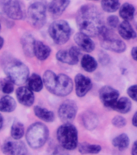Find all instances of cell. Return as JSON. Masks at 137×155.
I'll return each instance as SVG.
<instances>
[{"mask_svg": "<svg viewBox=\"0 0 137 155\" xmlns=\"http://www.w3.org/2000/svg\"><path fill=\"white\" fill-rule=\"evenodd\" d=\"M2 152L6 154L23 155L28 153L27 147L23 141L15 140H7L2 145Z\"/></svg>", "mask_w": 137, "mask_h": 155, "instance_id": "13", "label": "cell"}, {"mask_svg": "<svg viewBox=\"0 0 137 155\" xmlns=\"http://www.w3.org/2000/svg\"><path fill=\"white\" fill-rule=\"evenodd\" d=\"M132 108V103L130 99L127 97H122L117 100L115 105L112 107V108L115 111H118L119 113H128Z\"/></svg>", "mask_w": 137, "mask_h": 155, "instance_id": "21", "label": "cell"}, {"mask_svg": "<svg viewBox=\"0 0 137 155\" xmlns=\"http://www.w3.org/2000/svg\"><path fill=\"white\" fill-rule=\"evenodd\" d=\"M132 154L137 155V140L134 142L132 145Z\"/></svg>", "mask_w": 137, "mask_h": 155, "instance_id": "39", "label": "cell"}, {"mask_svg": "<svg viewBox=\"0 0 137 155\" xmlns=\"http://www.w3.org/2000/svg\"><path fill=\"white\" fill-rule=\"evenodd\" d=\"M102 46L106 49L113 51L116 53H123L126 50V45L116 35L105 27L99 34Z\"/></svg>", "mask_w": 137, "mask_h": 155, "instance_id": "6", "label": "cell"}, {"mask_svg": "<svg viewBox=\"0 0 137 155\" xmlns=\"http://www.w3.org/2000/svg\"><path fill=\"white\" fill-rule=\"evenodd\" d=\"M35 40L31 35L25 34L23 38H22V44H23V48H24V53L27 56L31 57L34 55V44Z\"/></svg>", "mask_w": 137, "mask_h": 155, "instance_id": "24", "label": "cell"}, {"mask_svg": "<svg viewBox=\"0 0 137 155\" xmlns=\"http://www.w3.org/2000/svg\"><path fill=\"white\" fill-rule=\"evenodd\" d=\"M76 94L78 97H83L91 89L92 82L89 78L83 74H77L75 77Z\"/></svg>", "mask_w": 137, "mask_h": 155, "instance_id": "14", "label": "cell"}, {"mask_svg": "<svg viewBox=\"0 0 137 155\" xmlns=\"http://www.w3.org/2000/svg\"><path fill=\"white\" fill-rule=\"evenodd\" d=\"M132 57L135 61H137V47H134L132 49Z\"/></svg>", "mask_w": 137, "mask_h": 155, "instance_id": "38", "label": "cell"}, {"mask_svg": "<svg viewBox=\"0 0 137 155\" xmlns=\"http://www.w3.org/2000/svg\"><path fill=\"white\" fill-rule=\"evenodd\" d=\"M44 81L41 78V76L36 74H31L28 79V87L32 91L39 92L41 91L43 88Z\"/></svg>", "mask_w": 137, "mask_h": 155, "instance_id": "25", "label": "cell"}, {"mask_svg": "<svg viewBox=\"0 0 137 155\" xmlns=\"http://www.w3.org/2000/svg\"><path fill=\"white\" fill-rule=\"evenodd\" d=\"M106 58H109L108 55H107L106 53H102L99 54V60H100V61H101L102 64H103V65H106V62L105 61Z\"/></svg>", "mask_w": 137, "mask_h": 155, "instance_id": "37", "label": "cell"}, {"mask_svg": "<svg viewBox=\"0 0 137 155\" xmlns=\"http://www.w3.org/2000/svg\"><path fill=\"white\" fill-rule=\"evenodd\" d=\"M132 124L135 127H137V111L134 114V116L132 117Z\"/></svg>", "mask_w": 137, "mask_h": 155, "instance_id": "40", "label": "cell"}, {"mask_svg": "<svg viewBox=\"0 0 137 155\" xmlns=\"http://www.w3.org/2000/svg\"><path fill=\"white\" fill-rule=\"evenodd\" d=\"M74 41L78 47L82 48V50L88 52V53L92 52L95 47L94 41L90 38V36L85 34L82 31L78 32L75 35Z\"/></svg>", "mask_w": 137, "mask_h": 155, "instance_id": "16", "label": "cell"}, {"mask_svg": "<svg viewBox=\"0 0 137 155\" xmlns=\"http://www.w3.org/2000/svg\"><path fill=\"white\" fill-rule=\"evenodd\" d=\"M134 19H135V25H136V27H137V15H136V16L134 17Z\"/></svg>", "mask_w": 137, "mask_h": 155, "instance_id": "43", "label": "cell"}, {"mask_svg": "<svg viewBox=\"0 0 137 155\" xmlns=\"http://www.w3.org/2000/svg\"><path fill=\"white\" fill-rule=\"evenodd\" d=\"M51 38L57 45L66 43L71 35L70 24L65 20H57L51 24L48 28Z\"/></svg>", "mask_w": 137, "mask_h": 155, "instance_id": "5", "label": "cell"}, {"mask_svg": "<svg viewBox=\"0 0 137 155\" xmlns=\"http://www.w3.org/2000/svg\"><path fill=\"white\" fill-rule=\"evenodd\" d=\"M57 137L60 146L67 150H73L77 146V131L72 124L65 123L57 132Z\"/></svg>", "mask_w": 137, "mask_h": 155, "instance_id": "3", "label": "cell"}, {"mask_svg": "<svg viewBox=\"0 0 137 155\" xmlns=\"http://www.w3.org/2000/svg\"><path fill=\"white\" fill-rule=\"evenodd\" d=\"M57 75L55 74V73H53L51 70H47L44 72L43 76L44 84L45 85L46 88L48 89V91L53 93V90L55 88L56 82H57Z\"/></svg>", "mask_w": 137, "mask_h": 155, "instance_id": "23", "label": "cell"}, {"mask_svg": "<svg viewBox=\"0 0 137 155\" xmlns=\"http://www.w3.org/2000/svg\"><path fill=\"white\" fill-rule=\"evenodd\" d=\"M0 7L11 19L19 20L24 18V3L21 0H0Z\"/></svg>", "mask_w": 137, "mask_h": 155, "instance_id": "7", "label": "cell"}, {"mask_svg": "<svg viewBox=\"0 0 137 155\" xmlns=\"http://www.w3.org/2000/svg\"><path fill=\"white\" fill-rule=\"evenodd\" d=\"M2 124H3V119H2V116H1V114H0V130L2 129Z\"/></svg>", "mask_w": 137, "mask_h": 155, "instance_id": "41", "label": "cell"}, {"mask_svg": "<svg viewBox=\"0 0 137 155\" xmlns=\"http://www.w3.org/2000/svg\"><path fill=\"white\" fill-rule=\"evenodd\" d=\"M99 97L104 106L109 108H112V107L119 99V93L113 87L106 86L100 90Z\"/></svg>", "mask_w": 137, "mask_h": 155, "instance_id": "11", "label": "cell"}, {"mask_svg": "<svg viewBox=\"0 0 137 155\" xmlns=\"http://www.w3.org/2000/svg\"><path fill=\"white\" fill-rule=\"evenodd\" d=\"M16 103L12 97L4 96L0 99V111L2 112H11L15 109Z\"/></svg>", "mask_w": 137, "mask_h": 155, "instance_id": "22", "label": "cell"}, {"mask_svg": "<svg viewBox=\"0 0 137 155\" xmlns=\"http://www.w3.org/2000/svg\"><path fill=\"white\" fill-rule=\"evenodd\" d=\"M34 112L38 118L41 119L42 120L45 121V122H53L55 119V116L53 111H48V109L43 108L41 107H35Z\"/></svg>", "mask_w": 137, "mask_h": 155, "instance_id": "26", "label": "cell"}, {"mask_svg": "<svg viewBox=\"0 0 137 155\" xmlns=\"http://www.w3.org/2000/svg\"><path fill=\"white\" fill-rule=\"evenodd\" d=\"M29 23L35 28H41L46 21V7L41 2L30 5L28 10Z\"/></svg>", "mask_w": 137, "mask_h": 155, "instance_id": "8", "label": "cell"}, {"mask_svg": "<svg viewBox=\"0 0 137 155\" xmlns=\"http://www.w3.org/2000/svg\"><path fill=\"white\" fill-rule=\"evenodd\" d=\"M77 24L80 31L88 36H99L105 28L101 13L94 5L82 6L77 12Z\"/></svg>", "mask_w": 137, "mask_h": 155, "instance_id": "1", "label": "cell"}, {"mask_svg": "<svg viewBox=\"0 0 137 155\" xmlns=\"http://www.w3.org/2000/svg\"><path fill=\"white\" fill-rule=\"evenodd\" d=\"M0 28H1V25H0Z\"/></svg>", "mask_w": 137, "mask_h": 155, "instance_id": "44", "label": "cell"}, {"mask_svg": "<svg viewBox=\"0 0 137 155\" xmlns=\"http://www.w3.org/2000/svg\"><path fill=\"white\" fill-rule=\"evenodd\" d=\"M128 94L132 99L137 102V84L133 85L128 89Z\"/></svg>", "mask_w": 137, "mask_h": 155, "instance_id": "36", "label": "cell"}, {"mask_svg": "<svg viewBox=\"0 0 137 155\" xmlns=\"http://www.w3.org/2000/svg\"><path fill=\"white\" fill-rule=\"evenodd\" d=\"M96 60L90 55H85L82 59V67L87 72H94L97 69Z\"/></svg>", "mask_w": 137, "mask_h": 155, "instance_id": "28", "label": "cell"}, {"mask_svg": "<svg viewBox=\"0 0 137 155\" xmlns=\"http://www.w3.org/2000/svg\"><path fill=\"white\" fill-rule=\"evenodd\" d=\"M107 24L111 28H116L119 25V20L116 15H111L107 18Z\"/></svg>", "mask_w": 137, "mask_h": 155, "instance_id": "35", "label": "cell"}, {"mask_svg": "<svg viewBox=\"0 0 137 155\" xmlns=\"http://www.w3.org/2000/svg\"><path fill=\"white\" fill-rule=\"evenodd\" d=\"M72 79L69 76L65 74L57 75V82H56L55 88L53 90V94L57 96H66L71 93L73 90Z\"/></svg>", "mask_w": 137, "mask_h": 155, "instance_id": "10", "label": "cell"}, {"mask_svg": "<svg viewBox=\"0 0 137 155\" xmlns=\"http://www.w3.org/2000/svg\"><path fill=\"white\" fill-rule=\"evenodd\" d=\"M82 122L85 128L88 130H93L99 124V119L94 112L86 111L82 116Z\"/></svg>", "mask_w": 137, "mask_h": 155, "instance_id": "20", "label": "cell"}, {"mask_svg": "<svg viewBox=\"0 0 137 155\" xmlns=\"http://www.w3.org/2000/svg\"><path fill=\"white\" fill-rule=\"evenodd\" d=\"M102 8L106 12H114L119 7V0H102Z\"/></svg>", "mask_w": 137, "mask_h": 155, "instance_id": "32", "label": "cell"}, {"mask_svg": "<svg viewBox=\"0 0 137 155\" xmlns=\"http://www.w3.org/2000/svg\"><path fill=\"white\" fill-rule=\"evenodd\" d=\"M112 124L114 126H116L117 128H123L126 125V120L123 116H116L112 120Z\"/></svg>", "mask_w": 137, "mask_h": 155, "instance_id": "34", "label": "cell"}, {"mask_svg": "<svg viewBox=\"0 0 137 155\" xmlns=\"http://www.w3.org/2000/svg\"><path fill=\"white\" fill-rule=\"evenodd\" d=\"M80 51L77 47H72L69 50H60L57 53V59L59 61L69 65H76L79 61Z\"/></svg>", "mask_w": 137, "mask_h": 155, "instance_id": "12", "label": "cell"}, {"mask_svg": "<svg viewBox=\"0 0 137 155\" xmlns=\"http://www.w3.org/2000/svg\"><path fill=\"white\" fill-rule=\"evenodd\" d=\"M94 1H96V0H94Z\"/></svg>", "mask_w": 137, "mask_h": 155, "instance_id": "45", "label": "cell"}, {"mask_svg": "<svg viewBox=\"0 0 137 155\" xmlns=\"http://www.w3.org/2000/svg\"><path fill=\"white\" fill-rule=\"evenodd\" d=\"M118 31L121 37L125 40L134 39L137 36L135 30L133 29L132 27L131 26V24L127 20L119 24L118 27Z\"/></svg>", "mask_w": 137, "mask_h": 155, "instance_id": "19", "label": "cell"}, {"mask_svg": "<svg viewBox=\"0 0 137 155\" xmlns=\"http://www.w3.org/2000/svg\"><path fill=\"white\" fill-rule=\"evenodd\" d=\"M0 86H1L2 92L5 94H11L14 90V82H12L9 78L1 80Z\"/></svg>", "mask_w": 137, "mask_h": 155, "instance_id": "33", "label": "cell"}, {"mask_svg": "<svg viewBox=\"0 0 137 155\" xmlns=\"http://www.w3.org/2000/svg\"><path fill=\"white\" fill-rule=\"evenodd\" d=\"M101 146L98 145H90L86 142L81 143L78 150L82 153H98L101 151Z\"/></svg>", "mask_w": 137, "mask_h": 155, "instance_id": "31", "label": "cell"}, {"mask_svg": "<svg viewBox=\"0 0 137 155\" xmlns=\"http://www.w3.org/2000/svg\"><path fill=\"white\" fill-rule=\"evenodd\" d=\"M48 134V128L44 124L36 122L31 124L27 131V142L32 149H39L45 144Z\"/></svg>", "mask_w": 137, "mask_h": 155, "instance_id": "2", "label": "cell"}, {"mask_svg": "<svg viewBox=\"0 0 137 155\" xmlns=\"http://www.w3.org/2000/svg\"><path fill=\"white\" fill-rule=\"evenodd\" d=\"M24 134V124L19 121H15L11 126V135L14 140H19L23 137Z\"/></svg>", "mask_w": 137, "mask_h": 155, "instance_id": "30", "label": "cell"}, {"mask_svg": "<svg viewBox=\"0 0 137 155\" xmlns=\"http://www.w3.org/2000/svg\"><path fill=\"white\" fill-rule=\"evenodd\" d=\"M3 43H4V41H3L2 37H1V36H0V48H2V45H3Z\"/></svg>", "mask_w": 137, "mask_h": 155, "instance_id": "42", "label": "cell"}, {"mask_svg": "<svg viewBox=\"0 0 137 155\" xmlns=\"http://www.w3.org/2000/svg\"><path fill=\"white\" fill-rule=\"evenodd\" d=\"M112 144L115 147L118 148L119 150H125L129 145V138L127 134L123 133L114 138L112 140Z\"/></svg>", "mask_w": 137, "mask_h": 155, "instance_id": "29", "label": "cell"}, {"mask_svg": "<svg viewBox=\"0 0 137 155\" xmlns=\"http://www.w3.org/2000/svg\"><path fill=\"white\" fill-rule=\"evenodd\" d=\"M16 96L18 101L24 106H31L35 100L33 91L28 87H19L16 91Z\"/></svg>", "mask_w": 137, "mask_h": 155, "instance_id": "15", "label": "cell"}, {"mask_svg": "<svg viewBox=\"0 0 137 155\" xmlns=\"http://www.w3.org/2000/svg\"><path fill=\"white\" fill-rule=\"evenodd\" d=\"M77 110V107L75 102L72 100L65 101L58 109V115L60 120L64 123H71L76 116Z\"/></svg>", "mask_w": 137, "mask_h": 155, "instance_id": "9", "label": "cell"}, {"mask_svg": "<svg viewBox=\"0 0 137 155\" xmlns=\"http://www.w3.org/2000/svg\"><path fill=\"white\" fill-rule=\"evenodd\" d=\"M70 0H53L48 6V11L53 15H60L70 5Z\"/></svg>", "mask_w": 137, "mask_h": 155, "instance_id": "18", "label": "cell"}, {"mask_svg": "<svg viewBox=\"0 0 137 155\" xmlns=\"http://www.w3.org/2000/svg\"><path fill=\"white\" fill-rule=\"evenodd\" d=\"M4 73L15 84L21 85L28 81L29 70L28 66L17 60L10 61L5 65Z\"/></svg>", "mask_w": 137, "mask_h": 155, "instance_id": "4", "label": "cell"}, {"mask_svg": "<svg viewBox=\"0 0 137 155\" xmlns=\"http://www.w3.org/2000/svg\"><path fill=\"white\" fill-rule=\"evenodd\" d=\"M51 48L41 41H36L34 44V55L41 61H44L49 57Z\"/></svg>", "mask_w": 137, "mask_h": 155, "instance_id": "17", "label": "cell"}, {"mask_svg": "<svg viewBox=\"0 0 137 155\" xmlns=\"http://www.w3.org/2000/svg\"><path fill=\"white\" fill-rule=\"evenodd\" d=\"M119 15L122 19L125 20H131L135 17V7L130 3H124L119 10Z\"/></svg>", "mask_w": 137, "mask_h": 155, "instance_id": "27", "label": "cell"}]
</instances>
